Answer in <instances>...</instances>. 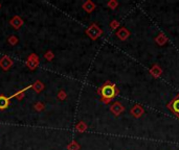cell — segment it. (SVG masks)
I'll use <instances>...</instances> for the list:
<instances>
[{
	"label": "cell",
	"instance_id": "8fae6325",
	"mask_svg": "<svg viewBox=\"0 0 179 150\" xmlns=\"http://www.w3.org/2000/svg\"><path fill=\"white\" fill-rule=\"evenodd\" d=\"M83 8H84V10L87 12V13H91V12L94 11L95 4L92 1H90V0H88V1H86L85 3L83 4Z\"/></svg>",
	"mask_w": 179,
	"mask_h": 150
},
{
	"label": "cell",
	"instance_id": "d6986e66",
	"mask_svg": "<svg viewBox=\"0 0 179 150\" xmlns=\"http://www.w3.org/2000/svg\"><path fill=\"white\" fill-rule=\"evenodd\" d=\"M116 5H117V2H115V1H110L108 3V7L110 8H112V10H114V8L116 7Z\"/></svg>",
	"mask_w": 179,
	"mask_h": 150
},
{
	"label": "cell",
	"instance_id": "e0dca14e",
	"mask_svg": "<svg viewBox=\"0 0 179 150\" xmlns=\"http://www.w3.org/2000/svg\"><path fill=\"white\" fill-rule=\"evenodd\" d=\"M34 107H35V110H37V112H41V110H44V107H45V105L42 103V102H37L34 105Z\"/></svg>",
	"mask_w": 179,
	"mask_h": 150
},
{
	"label": "cell",
	"instance_id": "4fadbf2b",
	"mask_svg": "<svg viewBox=\"0 0 179 150\" xmlns=\"http://www.w3.org/2000/svg\"><path fill=\"white\" fill-rule=\"evenodd\" d=\"M128 35H129V34H128V31L126 30V29H121L118 32H117V37L119 38V39H122V40H125Z\"/></svg>",
	"mask_w": 179,
	"mask_h": 150
},
{
	"label": "cell",
	"instance_id": "5b68a950",
	"mask_svg": "<svg viewBox=\"0 0 179 150\" xmlns=\"http://www.w3.org/2000/svg\"><path fill=\"white\" fill-rule=\"evenodd\" d=\"M10 24L13 26V28L19 29V28H21V26L23 25V20L21 19V17H20V16H14L11 19Z\"/></svg>",
	"mask_w": 179,
	"mask_h": 150
},
{
	"label": "cell",
	"instance_id": "9c48e42d",
	"mask_svg": "<svg viewBox=\"0 0 179 150\" xmlns=\"http://www.w3.org/2000/svg\"><path fill=\"white\" fill-rule=\"evenodd\" d=\"M32 88L34 89V91L39 94L44 90V83L41 82V80H36V82L32 85Z\"/></svg>",
	"mask_w": 179,
	"mask_h": 150
},
{
	"label": "cell",
	"instance_id": "30bf717a",
	"mask_svg": "<svg viewBox=\"0 0 179 150\" xmlns=\"http://www.w3.org/2000/svg\"><path fill=\"white\" fill-rule=\"evenodd\" d=\"M123 110H124L123 105H121V104H119L118 102H115V103L111 106V112L114 114V115H116V116L119 115V114L123 112Z\"/></svg>",
	"mask_w": 179,
	"mask_h": 150
},
{
	"label": "cell",
	"instance_id": "ac0fdd59",
	"mask_svg": "<svg viewBox=\"0 0 179 150\" xmlns=\"http://www.w3.org/2000/svg\"><path fill=\"white\" fill-rule=\"evenodd\" d=\"M67 97V94L66 93H65L63 90H62V91H60L59 92V94H58V98L60 99V100H64L65 98Z\"/></svg>",
	"mask_w": 179,
	"mask_h": 150
},
{
	"label": "cell",
	"instance_id": "9a60e30c",
	"mask_svg": "<svg viewBox=\"0 0 179 150\" xmlns=\"http://www.w3.org/2000/svg\"><path fill=\"white\" fill-rule=\"evenodd\" d=\"M7 42L12 45V46H15V45L18 43V38L15 37V35H11V37H8Z\"/></svg>",
	"mask_w": 179,
	"mask_h": 150
},
{
	"label": "cell",
	"instance_id": "7a4b0ae2",
	"mask_svg": "<svg viewBox=\"0 0 179 150\" xmlns=\"http://www.w3.org/2000/svg\"><path fill=\"white\" fill-rule=\"evenodd\" d=\"M86 34L89 38H91L92 40H97V39L102 35V30L98 28V26L97 24H92L91 26H89L86 30Z\"/></svg>",
	"mask_w": 179,
	"mask_h": 150
},
{
	"label": "cell",
	"instance_id": "277c9868",
	"mask_svg": "<svg viewBox=\"0 0 179 150\" xmlns=\"http://www.w3.org/2000/svg\"><path fill=\"white\" fill-rule=\"evenodd\" d=\"M14 65V62L10 56L7 55H3L1 59H0V68L4 71H7L8 69H11L13 67Z\"/></svg>",
	"mask_w": 179,
	"mask_h": 150
},
{
	"label": "cell",
	"instance_id": "7c38bea8",
	"mask_svg": "<svg viewBox=\"0 0 179 150\" xmlns=\"http://www.w3.org/2000/svg\"><path fill=\"white\" fill-rule=\"evenodd\" d=\"M76 129L77 131H79V133H84V131L87 129V125H86L85 122L81 121L76 125Z\"/></svg>",
	"mask_w": 179,
	"mask_h": 150
},
{
	"label": "cell",
	"instance_id": "5bb4252c",
	"mask_svg": "<svg viewBox=\"0 0 179 150\" xmlns=\"http://www.w3.org/2000/svg\"><path fill=\"white\" fill-rule=\"evenodd\" d=\"M67 149L68 150H79L80 145L76 142V141H73V142H71L70 144H68L67 145Z\"/></svg>",
	"mask_w": 179,
	"mask_h": 150
},
{
	"label": "cell",
	"instance_id": "ba28073f",
	"mask_svg": "<svg viewBox=\"0 0 179 150\" xmlns=\"http://www.w3.org/2000/svg\"><path fill=\"white\" fill-rule=\"evenodd\" d=\"M10 105V98L4 95H0V110H3Z\"/></svg>",
	"mask_w": 179,
	"mask_h": 150
},
{
	"label": "cell",
	"instance_id": "2e32d148",
	"mask_svg": "<svg viewBox=\"0 0 179 150\" xmlns=\"http://www.w3.org/2000/svg\"><path fill=\"white\" fill-rule=\"evenodd\" d=\"M44 58H45L47 61H52L53 58H55V54H53L52 51H50V50H48L45 54H44Z\"/></svg>",
	"mask_w": 179,
	"mask_h": 150
},
{
	"label": "cell",
	"instance_id": "6da1fadb",
	"mask_svg": "<svg viewBox=\"0 0 179 150\" xmlns=\"http://www.w3.org/2000/svg\"><path fill=\"white\" fill-rule=\"evenodd\" d=\"M117 89L114 85L110 82H106L102 88L98 90V94L102 96V101L104 103H108L111 101V99H113L117 95Z\"/></svg>",
	"mask_w": 179,
	"mask_h": 150
},
{
	"label": "cell",
	"instance_id": "8992f818",
	"mask_svg": "<svg viewBox=\"0 0 179 150\" xmlns=\"http://www.w3.org/2000/svg\"><path fill=\"white\" fill-rule=\"evenodd\" d=\"M32 88V85H29V86H27V87H25V88H23L22 90H20V91H18V92H16V93H14L13 95H11L10 97V100L12 98H17V99H22L23 98V96H24V93L27 91V90H29Z\"/></svg>",
	"mask_w": 179,
	"mask_h": 150
},
{
	"label": "cell",
	"instance_id": "44dd1931",
	"mask_svg": "<svg viewBox=\"0 0 179 150\" xmlns=\"http://www.w3.org/2000/svg\"><path fill=\"white\" fill-rule=\"evenodd\" d=\"M0 8H1V4H0Z\"/></svg>",
	"mask_w": 179,
	"mask_h": 150
},
{
	"label": "cell",
	"instance_id": "52a82bcc",
	"mask_svg": "<svg viewBox=\"0 0 179 150\" xmlns=\"http://www.w3.org/2000/svg\"><path fill=\"white\" fill-rule=\"evenodd\" d=\"M170 110H171L176 116L179 117V97L172 101V103L170 104Z\"/></svg>",
	"mask_w": 179,
	"mask_h": 150
},
{
	"label": "cell",
	"instance_id": "ffe728a7",
	"mask_svg": "<svg viewBox=\"0 0 179 150\" xmlns=\"http://www.w3.org/2000/svg\"><path fill=\"white\" fill-rule=\"evenodd\" d=\"M117 26H118V23L116 22V21H114V22L111 23V27H112V28H116Z\"/></svg>",
	"mask_w": 179,
	"mask_h": 150
},
{
	"label": "cell",
	"instance_id": "3957f363",
	"mask_svg": "<svg viewBox=\"0 0 179 150\" xmlns=\"http://www.w3.org/2000/svg\"><path fill=\"white\" fill-rule=\"evenodd\" d=\"M25 64L31 70H35V69L39 66V56L37 54H35V53H32V54L28 55Z\"/></svg>",
	"mask_w": 179,
	"mask_h": 150
}]
</instances>
